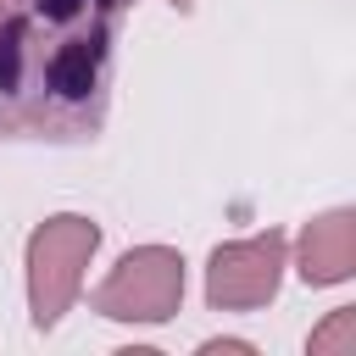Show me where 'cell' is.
<instances>
[{
    "label": "cell",
    "mask_w": 356,
    "mask_h": 356,
    "mask_svg": "<svg viewBox=\"0 0 356 356\" xmlns=\"http://www.w3.org/2000/svg\"><path fill=\"white\" fill-rule=\"evenodd\" d=\"M128 0L0 6V139L83 145L111 111V61Z\"/></svg>",
    "instance_id": "1"
},
{
    "label": "cell",
    "mask_w": 356,
    "mask_h": 356,
    "mask_svg": "<svg viewBox=\"0 0 356 356\" xmlns=\"http://www.w3.org/2000/svg\"><path fill=\"white\" fill-rule=\"evenodd\" d=\"M100 245V228L89 217H50L28 234V312L33 328H56L61 312L83 289V267Z\"/></svg>",
    "instance_id": "2"
},
{
    "label": "cell",
    "mask_w": 356,
    "mask_h": 356,
    "mask_svg": "<svg viewBox=\"0 0 356 356\" xmlns=\"http://www.w3.org/2000/svg\"><path fill=\"white\" fill-rule=\"evenodd\" d=\"M184 300V256L167 245L128 250L95 289V312L111 323H167Z\"/></svg>",
    "instance_id": "3"
},
{
    "label": "cell",
    "mask_w": 356,
    "mask_h": 356,
    "mask_svg": "<svg viewBox=\"0 0 356 356\" xmlns=\"http://www.w3.org/2000/svg\"><path fill=\"white\" fill-rule=\"evenodd\" d=\"M278 278H284V234L267 228L256 239H234L211 250L206 300L211 312H256L278 295Z\"/></svg>",
    "instance_id": "4"
},
{
    "label": "cell",
    "mask_w": 356,
    "mask_h": 356,
    "mask_svg": "<svg viewBox=\"0 0 356 356\" xmlns=\"http://www.w3.org/2000/svg\"><path fill=\"white\" fill-rule=\"evenodd\" d=\"M300 278L306 284H345L356 273V211H328L300 228Z\"/></svg>",
    "instance_id": "5"
},
{
    "label": "cell",
    "mask_w": 356,
    "mask_h": 356,
    "mask_svg": "<svg viewBox=\"0 0 356 356\" xmlns=\"http://www.w3.org/2000/svg\"><path fill=\"white\" fill-rule=\"evenodd\" d=\"M350 345H356V312H350V306L334 312V323L312 334V356H323V350H350Z\"/></svg>",
    "instance_id": "6"
},
{
    "label": "cell",
    "mask_w": 356,
    "mask_h": 356,
    "mask_svg": "<svg viewBox=\"0 0 356 356\" xmlns=\"http://www.w3.org/2000/svg\"><path fill=\"white\" fill-rule=\"evenodd\" d=\"M172 6H178V11H195V0H172Z\"/></svg>",
    "instance_id": "7"
},
{
    "label": "cell",
    "mask_w": 356,
    "mask_h": 356,
    "mask_svg": "<svg viewBox=\"0 0 356 356\" xmlns=\"http://www.w3.org/2000/svg\"><path fill=\"white\" fill-rule=\"evenodd\" d=\"M128 6H134V0H128Z\"/></svg>",
    "instance_id": "8"
}]
</instances>
